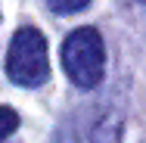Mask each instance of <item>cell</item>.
Instances as JSON below:
<instances>
[{
    "instance_id": "1",
    "label": "cell",
    "mask_w": 146,
    "mask_h": 143,
    "mask_svg": "<svg viewBox=\"0 0 146 143\" xmlns=\"http://www.w3.org/2000/svg\"><path fill=\"white\" fill-rule=\"evenodd\" d=\"M62 69L72 84L81 90H93L106 72V47L96 28H75L62 44Z\"/></svg>"
},
{
    "instance_id": "2",
    "label": "cell",
    "mask_w": 146,
    "mask_h": 143,
    "mask_svg": "<svg viewBox=\"0 0 146 143\" xmlns=\"http://www.w3.org/2000/svg\"><path fill=\"white\" fill-rule=\"evenodd\" d=\"M6 75L19 87H40L50 78V56L47 37L37 28H19L6 50Z\"/></svg>"
},
{
    "instance_id": "3",
    "label": "cell",
    "mask_w": 146,
    "mask_h": 143,
    "mask_svg": "<svg viewBox=\"0 0 146 143\" xmlns=\"http://www.w3.org/2000/svg\"><path fill=\"white\" fill-rule=\"evenodd\" d=\"M93 143H121V121L115 115H106L93 128Z\"/></svg>"
},
{
    "instance_id": "4",
    "label": "cell",
    "mask_w": 146,
    "mask_h": 143,
    "mask_svg": "<svg viewBox=\"0 0 146 143\" xmlns=\"http://www.w3.org/2000/svg\"><path fill=\"white\" fill-rule=\"evenodd\" d=\"M16 128H19V115H16V109L0 106V143L6 140V137H9Z\"/></svg>"
},
{
    "instance_id": "5",
    "label": "cell",
    "mask_w": 146,
    "mask_h": 143,
    "mask_svg": "<svg viewBox=\"0 0 146 143\" xmlns=\"http://www.w3.org/2000/svg\"><path fill=\"white\" fill-rule=\"evenodd\" d=\"M90 0H47V6L59 13V16H68V13H78V9H84Z\"/></svg>"
}]
</instances>
